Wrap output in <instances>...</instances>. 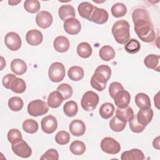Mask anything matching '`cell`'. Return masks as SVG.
<instances>
[{
    "instance_id": "44",
    "label": "cell",
    "mask_w": 160,
    "mask_h": 160,
    "mask_svg": "<svg viewBox=\"0 0 160 160\" xmlns=\"http://www.w3.org/2000/svg\"><path fill=\"white\" fill-rule=\"evenodd\" d=\"M41 160H58L59 159V154L54 149H49L44 153L40 158Z\"/></svg>"
},
{
    "instance_id": "17",
    "label": "cell",
    "mask_w": 160,
    "mask_h": 160,
    "mask_svg": "<svg viewBox=\"0 0 160 160\" xmlns=\"http://www.w3.org/2000/svg\"><path fill=\"white\" fill-rule=\"evenodd\" d=\"M69 129L74 136H82L86 131V126L83 121L80 119H74L69 124Z\"/></svg>"
},
{
    "instance_id": "13",
    "label": "cell",
    "mask_w": 160,
    "mask_h": 160,
    "mask_svg": "<svg viewBox=\"0 0 160 160\" xmlns=\"http://www.w3.org/2000/svg\"><path fill=\"white\" fill-rule=\"evenodd\" d=\"M64 29L68 34L70 35H75L80 32L81 25L79 20L75 18H71L64 21Z\"/></svg>"
},
{
    "instance_id": "11",
    "label": "cell",
    "mask_w": 160,
    "mask_h": 160,
    "mask_svg": "<svg viewBox=\"0 0 160 160\" xmlns=\"http://www.w3.org/2000/svg\"><path fill=\"white\" fill-rule=\"evenodd\" d=\"M52 16L51 14L46 11H41L36 16V22L37 25L42 28L46 29L51 26L52 23Z\"/></svg>"
},
{
    "instance_id": "38",
    "label": "cell",
    "mask_w": 160,
    "mask_h": 160,
    "mask_svg": "<svg viewBox=\"0 0 160 160\" xmlns=\"http://www.w3.org/2000/svg\"><path fill=\"white\" fill-rule=\"evenodd\" d=\"M24 103L22 99L18 96L11 98L8 101V106L13 111H19L22 109Z\"/></svg>"
},
{
    "instance_id": "18",
    "label": "cell",
    "mask_w": 160,
    "mask_h": 160,
    "mask_svg": "<svg viewBox=\"0 0 160 160\" xmlns=\"http://www.w3.org/2000/svg\"><path fill=\"white\" fill-rule=\"evenodd\" d=\"M69 45L68 39L63 36H59L56 38L53 42V46L55 50L59 52H66L69 48Z\"/></svg>"
},
{
    "instance_id": "41",
    "label": "cell",
    "mask_w": 160,
    "mask_h": 160,
    "mask_svg": "<svg viewBox=\"0 0 160 160\" xmlns=\"http://www.w3.org/2000/svg\"><path fill=\"white\" fill-rule=\"evenodd\" d=\"M8 139L11 144H16L22 140L21 132L17 129H11L8 132Z\"/></svg>"
},
{
    "instance_id": "30",
    "label": "cell",
    "mask_w": 160,
    "mask_h": 160,
    "mask_svg": "<svg viewBox=\"0 0 160 160\" xmlns=\"http://www.w3.org/2000/svg\"><path fill=\"white\" fill-rule=\"evenodd\" d=\"M77 53L82 58H88L92 54V48L86 42H81L77 47Z\"/></svg>"
},
{
    "instance_id": "9",
    "label": "cell",
    "mask_w": 160,
    "mask_h": 160,
    "mask_svg": "<svg viewBox=\"0 0 160 160\" xmlns=\"http://www.w3.org/2000/svg\"><path fill=\"white\" fill-rule=\"evenodd\" d=\"M11 148L16 155L23 158H29L32 154L31 148L23 139L16 144H12Z\"/></svg>"
},
{
    "instance_id": "14",
    "label": "cell",
    "mask_w": 160,
    "mask_h": 160,
    "mask_svg": "<svg viewBox=\"0 0 160 160\" xmlns=\"http://www.w3.org/2000/svg\"><path fill=\"white\" fill-rule=\"evenodd\" d=\"M115 105L119 108L128 106L130 102L131 96L129 92L123 89L117 92L113 98Z\"/></svg>"
},
{
    "instance_id": "42",
    "label": "cell",
    "mask_w": 160,
    "mask_h": 160,
    "mask_svg": "<svg viewBox=\"0 0 160 160\" xmlns=\"http://www.w3.org/2000/svg\"><path fill=\"white\" fill-rule=\"evenodd\" d=\"M70 135L69 132L65 131H60L57 132L55 136L56 142L60 145H64L69 142Z\"/></svg>"
},
{
    "instance_id": "15",
    "label": "cell",
    "mask_w": 160,
    "mask_h": 160,
    "mask_svg": "<svg viewBox=\"0 0 160 160\" xmlns=\"http://www.w3.org/2000/svg\"><path fill=\"white\" fill-rule=\"evenodd\" d=\"M153 114V111L151 108L140 109L136 115L137 121L142 125L146 126L151 121Z\"/></svg>"
},
{
    "instance_id": "29",
    "label": "cell",
    "mask_w": 160,
    "mask_h": 160,
    "mask_svg": "<svg viewBox=\"0 0 160 160\" xmlns=\"http://www.w3.org/2000/svg\"><path fill=\"white\" fill-rule=\"evenodd\" d=\"M115 108L114 105L110 102L103 103L99 108L100 116L105 119H109L113 115Z\"/></svg>"
},
{
    "instance_id": "21",
    "label": "cell",
    "mask_w": 160,
    "mask_h": 160,
    "mask_svg": "<svg viewBox=\"0 0 160 160\" xmlns=\"http://www.w3.org/2000/svg\"><path fill=\"white\" fill-rule=\"evenodd\" d=\"M145 158L143 152L138 149H132L122 153V160H142Z\"/></svg>"
},
{
    "instance_id": "39",
    "label": "cell",
    "mask_w": 160,
    "mask_h": 160,
    "mask_svg": "<svg viewBox=\"0 0 160 160\" xmlns=\"http://www.w3.org/2000/svg\"><path fill=\"white\" fill-rule=\"evenodd\" d=\"M41 4L38 0H27L24 3L25 10L30 13H36L40 9Z\"/></svg>"
},
{
    "instance_id": "1",
    "label": "cell",
    "mask_w": 160,
    "mask_h": 160,
    "mask_svg": "<svg viewBox=\"0 0 160 160\" xmlns=\"http://www.w3.org/2000/svg\"><path fill=\"white\" fill-rule=\"evenodd\" d=\"M134 31L138 38L145 42L154 41L156 33L151 22L148 11L143 8H137L132 13Z\"/></svg>"
},
{
    "instance_id": "35",
    "label": "cell",
    "mask_w": 160,
    "mask_h": 160,
    "mask_svg": "<svg viewBox=\"0 0 160 160\" xmlns=\"http://www.w3.org/2000/svg\"><path fill=\"white\" fill-rule=\"evenodd\" d=\"M71 152L75 155H82L86 151L85 144L81 141H73L69 147Z\"/></svg>"
},
{
    "instance_id": "32",
    "label": "cell",
    "mask_w": 160,
    "mask_h": 160,
    "mask_svg": "<svg viewBox=\"0 0 160 160\" xmlns=\"http://www.w3.org/2000/svg\"><path fill=\"white\" fill-rule=\"evenodd\" d=\"M26 89V85L25 81L21 79L16 78L11 83L10 89L15 93L20 94L25 91Z\"/></svg>"
},
{
    "instance_id": "47",
    "label": "cell",
    "mask_w": 160,
    "mask_h": 160,
    "mask_svg": "<svg viewBox=\"0 0 160 160\" xmlns=\"http://www.w3.org/2000/svg\"><path fill=\"white\" fill-rule=\"evenodd\" d=\"M152 145L155 149L158 150L159 149V136H158L153 140Z\"/></svg>"
},
{
    "instance_id": "25",
    "label": "cell",
    "mask_w": 160,
    "mask_h": 160,
    "mask_svg": "<svg viewBox=\"0 0 160 160\" xmlns=\"http://www.w3.org/2000/svg\"><path fill=\"white\" fill-rule=\"evenodd\" d=\"M159 56L155 54H149L148 55L144 60V63L145 66L149 68L159 71Z\"/></svg>"
},
{
    "instance_id": "43",
    "label": "cell",
    "mask_w": 160,
    "mask_h": 160,
    "mask_svg": "<svg viewBox=\"0 0 160 160\" xmlns=\"http://www.w3.org/2000/svg\"><path fill=\"white\" fill-rule=\"evenodd\" d=\"M129 128L132 132L136 133H139L143 131L146 126L138 122L136 119V116H134L132 119L129 121Z\"/></svg>"
},
{
    "instance_id": "4",
    "label": "cell",
    "mask_w": 160,
    "mask_h": 160,
    "mask_svg": "<svg viewBox=\"0 0 160 160\" xmlns=\"http://www.w3.org/2000/svg\"><path fill=\"white\" fill-rule=\"evenodd\" d=\"M49 111L48 104L40 99L31 101L28 105V112L29 115L38 117L46 114Z\"/></svg>"
},
{
    "instance_id": "10",
    "label": "cell",
    "mask_w": 160,
    "mask_h": 160,
    "mask_svg": "<svg viewBox=\"0 0 160 160\" xmlns=\"http://www.w3.org/2000/svg\"><path fill=\"white\" fill-rule=\"evenodd\" d=\"M41 125L43 132L47 134H51L57 129L58 122L54 116L48 115L42 119Z\"/></svg>"
},
{
    "instance_id": "48",
    "label": "cell",
    "mask_w": 160,
    "mask_h": 160,
    "mask_svg": "<svg viewBox=\"0 0 160 160\" xmlns=\"http://www.w3.org/2000/svg\"><path fill=\"white\" fill-rule=\"evenodd\" d=\"M21 0L20 1H8V4L11 6H14V5H16L18 4V3L21 2Z\"/></svg>"
},
{
    "instance_id": "2",
    "label": "cell",
    "mask_w": 160,
    "mask_h": 160,
    "mask_svg": "<svg viewBox=\"0 0 160 160\" xmlns=\"http://www.w3.org/2000/svg\"><path fill=\"white\" fill-rule=\"evenodd\" d=\"M111 70L108 65L99 66L95 70L91 79V86L98 91H103L106 87V82L110 79Z\"/></svg>"
},
{
    "instance_id": "36",
    "label": "cell",
    "mask_w": 160,
    "mask_h": 160,
    "mask_svg": "<svg viewBox=\"0 0 160 160\" xmlns=\"http://www.w3.org/2000/svg\"><path fill=\"white\" fill-rule=\"evenodd\" d=\"M126 122L119 119L116 116H114L109 121L110 128L115 132H121L126 128Z\"/></svg>"
},
{
    "instance_id": "45",
    "label": "cell",
    "mask_w": 160,
    "mask_h": 160,
    "mask_svg": "<svg viewBox=\"0 0 160 160\" xmlns=\"http://www.w3.org/2000/svg\"><path fill=\"white\" fill-rule=\"evenodd\" d=\"M124 88L120 82H113L111 83L109 88V93L112 98H113L115 94L119 91L123 90Z\"/></svg>"
},
{
    "instance_id": "28",
    "label": "cell",
    "mask_w": 160,
    "mask_h": 160,
    "mask_svg": "<svg viewBox=\"0 0 160 160\" xmlns=\"http://www.w3.org/2000/svg\"><path fill=\"white\" fill-rule=\"evenodd\" d=\"M135 102L140 109L151 108V101L149 96L144 93H138L135 96Z\"/></svg>"
},
{
    "instance_id": "19",
    "label": "cell",
    "mask_w": 160,
    "mask_h": 160,
    "mask_svg": "<svg viewBox=\"0 0 160 160\" xmlns=\"http://www.w3.org/2000/svg\"><path fill=\"white\" fill-rule=\"evenodd\" d=\"M116 116L121 121L127 122H129L134 115L132 109L128 106L124 108H118L116 110Z\"/></svg>"
},
{
    "instance_id": "22",
    "label": "cell",
    "mask_w": 160,
    "mask_h": 160,
    "mask_svg": "<svg viewBox=\"0 0 160 160\" xmlns=\"http://www.w3.org/2000/svg\"><path fill=\"white\" fill-rule=\"evenodd\" d=\"M11 69L16 75H22L27 71V65L23 60L14 59L11 62Z\"/></svg>"
},
{
    "instance_id": "23",
    "label": "cell",
    "mask_w": 160,
    "mask_h": 160,
    "mask_svg": "<svg viewBox=\"0 0 160 160\" xmlns=\"http://www.w3.org/2000/svg\"><path fill=\"white\" fill-rule=\"evenodd\" d=\"M94 6L89 2H82L78 6V12L82 18L89 20L94 10Z\"/></svg>"
},
{
    "instance_id": "12",
    "label": "cell",
    "mask_w": 160,
    "mask_h": 160,
    "mask_svg": "<svg viewBox=\"0 0 160 160\" xmlns=\"http://www.w3.org/2000/svg\"><path fill=\"white\" fill-rule=\"evenodd\" d=\"M108 18V13L105 9L94 6L89 21H92L98 24H102L107 22Z\"/></svg>"
},
{
    "instance_id": "26",
    "label": "cell",
    "mask_w": 160,
    "mask_h": 160,
    "mask_svg": "<svg viewBox=\"0 0 160 160\" xmlns=\"http://www.w3.org/2000/svg\"><path fill=\"white\" fill-rule=\"evenodd\" d=\"M68 75L71 80L74 81H78L83 78L84 72L81 67L74 66L71 67L69 69Z\"/></svg>"
},
{
    "instance_id": "40",
    "label": "cell",
    "mask_w": 160,
    "mask_h": 160,
    "mask_svg": "<svg viewBox=\"0 0 160 160\" xmlns=\"http://www.w3.org/2000/svg\"><path fill=\"white\" fill-rule=\"evenodd\" d=\"M57 91L61 94L64 100H66L71 98L73 92L72 87L66 83H62L59 85L57 88Z\"/></svg>"
},
{
    "instance_id": "46",
    "label": "cell",
    "mask_w": 160,
    "mask_h": 160,
    "mask_svg": "<svg viewBox=\"0 0 160 160\" xmlns=\"http://www.w3.org/2000/svg\"><path fill=\"white\" fill-rule=\"evenodd\" d=\"M16 78V76L13 74H8L5 75L2 80V82L4 87H5L6 89H10L11 83Z\"/></svg>"
},
{
    "instance_id": "3",
    "label": "cell",
    "mask_w": 160,
    "mask_h": 160,
    "mask_svg": "<svg viewBox=\"0 0 160 160\" xmlns=\"http://www.w3.org/2000/svg\"><path fill=\"white\" fill-rule=\"evenodd\" d=\"M112 34L117 42L126 44L130 38L129 22L124 19L115 22L112 27Z\"/></svg>"
},
{
    "instance_id": "20",
    "label": "cell",
    "mask_w": 160,
    "mask_h": 160,
    "mask_svg": "<svg viewBox=\"0 0 160 160\" xmlns=\"http://www.w3.org/2000/svg\"><path fill=\"white\" fill-rule=\"evenodd\" d=\"M58 14L62 21H65L66 19L76 16L74 8L69 4L61 6L58 10Z\"/></svg>"
},
{
    "instance_id": "16",
    "label": "cell",
    "mask_w": 160,
    "mask_h": 160,
    "mask_svg": "<svg viewBox=\"0 0 160 160\" xmlns=\"http://www.w3.org/2000/svg\"><path fill=\"white\" fill-rule=\"evenodd\" d=\"M43 36L41 31L37 29L29 30L26 35L27 42L31 46H38L42 41Z\"/></svg>"
},
{
    "instance_id": "27",
    "label": "cell",
    "mask_w": 160,
    "mask_h": 160,
    "mask_svg": "<svg viewBox=\"0 0 160 160\" xmlns=\"http://www.w3.org/2000/svg\"><path fill=\"white\" fill-rule=\"evenodd\" d=\"M99 55L103 61H109L115 57V51L112 47L105 45L99 49Z\"/></svg>"
},
{
    "instance_id": "24",
    "label": "cell",
    "mask_w": 160,
    "mask_h": 160,
    "mask_svg": "<svg viewBox=\"0 0 160 160\" xmlns=\"http://www.w3.org/2000/svg\"><path fill=\"white\" fill-rule=\"evenodd\" d=\"M64 99L61 94L58 91L51 92L48 98V104L51 108H57L62 104Z\"/></svg>"
},
{
    "instance_id": "37",
    "label": "cell",
    "mask_w": 160,
    "mask_h": 160,
    "mask_svg": "<svg viewBox=\"0 0 160 160\" xmlns=\"http://www.w3.org/2000/svg\"><path fill=\"white\" fill-rule=\"evenodd\" d=\"M141 48L139 42L135 39H131L124 45L125 51L129 54L137 53Z\"/></svg>"
},
{
    "instance_id": "6",
    "label": "cell",
    "mask_w": 160,
    "mask_h": 160,
    "mask_svg": "<svg viewBox=\"0 0 160 160\" xmlns=\"http://www.w3.org/2000/svg\"><path fill=\"white\" fill-rule=\"evenodd\" d=\"M66 74L65 68L60 62H54L50 66L48 76L50 80L54 82H59L63 80Z\"/></svg>"
},
{
    "instance_id": "31",
    "label": "cell",
    "mask_w": 160,
    "mask_h": 160,
    "mask_svg": "<svg viewBox=\"0 0 160 160\" xmlns=\"http://www.w3.org/2000/svg\"><path fill=\"white\" fill-rule=\"evenodd\" d=\"M78 111V104L74 101H69L66 102L63 106L64 113L68 117L74 116L76 115Z\"/></svg>"
},
{
    "instance_id": "33",
    "label": "cell",
    "mask_w": 160,
    "mask_h": 160,
    "mask_svg": "<svg viewBox=\"0 0 160 160\" xmlns=\"http://www.w3.org/2000/svg\"><path fill=\"white\" fill-rule=\"evenodd\" d=\"M22 129L23 130L29 134H34L38 130V122L32 119H28L22 122Z\"/></svg>"
},
{
    "instance_id": "8",
    "label": "cell",
    "mask_w": 160,
    "mask_h": 160,
    "mask_svg": "<svg viewBox=\"0 0 160 160\" xmlns=\"http://www.w3.org/2000/svg\"><path fill=\"white\" fill-rule=\"evenodd\" d=\"M4 43L9 49L15 51L21 48L22 42L18 34L14 32H9L4 37Z\"/></svg>"
},
{
    "instance_id": "34",
    "label": "cell",
    "mask_w": 160,
    "mask_h": 160,
    "mask_svg": "<svg viewBox=\"0 0 160 160\" xmlns=\"http://www.w3.org/2000/svg\"><path fill=\"white\" fill-rule=\"evenodd\" d=\"M111 11L114 17L121 18L127 13V8L123 3L117 2L112 6Z\"/></svg>"
},
{
    "instance_id": "7",
    "label": "cell",
    "mask_w": 160,
    "mask_h": 160,
    "mask_svg": "<svg viewBox=\"0 0 160 160\" xmlns=\"http://www.w3.org/2000/svg\"><path fill=\"white\" fill-rule=\"evenodd\" d=\"M100 146L103 152L110 154H116L121 149L119 143L114 138L110 137H106L102 139Z\"/></svg>"
},
{
    "instance_id": "5",
    "label": "cell",
    "mask_w": 160,
    "mask_h": 160,
    "mask_svg": "<svg viewBox=\"0 0 160 160\" xmlns=\"http://www.w3.org/2000/svg\"><path fill=\"white\" fill-rule=\"evenodd\" d=\"M99 96L92 91L86 92L81 99V105L86 111H92L96 108L99 102Z\"/></svg>"
}]
</instances>
